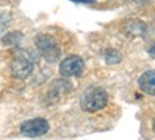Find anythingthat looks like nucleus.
<instances>
[{"instance_id": "f257e3e1", "label": "nucleus", "mask_w": 155, "mask_h": 140, "mask_svg": "<svg viewBox=\"0 0 155 140\" xmlns=\"http://www.w3.org/2000/svg\"><path fill=\"white\" fill-rule=\"evenodd\" d=\"M36 61L37 57L34 55V52L28 50H19L12 61V74L19 79L27 78L33 72Z\"/></svg>"}, {"instance_id": "f03ea898", "label": "nucleus", "mask_w": 155, "mask_h": 140, "mask_svg": "<svg viewBox=\"0 0 155 140\" xmlns=\"http://www.w3.org/2000/svg\"><path fill=\"white\" fill-rule=\"evenodd\" d=\"M108 95L101 88H88L80 98V106L85 112H97L107 106Z\"/></svg>"}, {"instance_id": "7ed1b4c3", "label": "nucleus", "mask_w": 155, "mask_h": 140, "mask_svg": "<svg viewBox=\"0 0 155 140\" xmlns=\"http://www.w3.org/2000/svg\"><path fill=\"white\" fill-rule=\"evenodd\" d=\"M36 47L38 52L50 62H54L60 58V47L57 45L56 40L47 34H40L36 37Z\"/></svg>"}, {"instance_id": "20e7f679", "label": "nucleus", "mask_w": 155, "mask_h": 140, "mask_svg": "<svg viewBox=\"0 0 155 140\" xmlns=\"http://www.w3.org/2000/svg\"><path fill=\"white\" fill-rule=\"evenodd\" d=\"M48 122L43 117H36V119H31V120L24 122L20 130L24 136L27 137H38V136L46 135L48 132Z\"/></svg>"}, {"instance_id": "39448f33", "label": "nucleus", "mask_w": 155, "mask_h": 140, "mask_svg": "<svg viewBox=\"0 0 155 140\" xmlns=\"http://www.w3.org/2000/svg\"><path fill=\"white\" fill-rule=\"evenodd\" d=\"M84 71V61L78 55L67 57L60 64V74L63 76H78Z\"/></svg>"}, {"instance_id": "423d86ee", "label": "nucleus", "mask_w": 155, "mask_h": 140, "mask_svg": "<svg viewBox=\"0 0 155 140\" xmlns=\"http://www.w3.org/2000/svg\"><path fill=\"white\" fill-rule=\"evenodd\" d=\"M138 85L142 89V92L148 93L151 96H155V70L144 72L138 81Z\"/></svg>"}, {"instance_id": "0eeeda50", "label": "nucleus", "mask_w": 155, "mask_h": 140, "mask_svg": "<svg viewBox=\"0 0 155 140\" xmlns=\"http://www.w3.org/2000/svg\"><path fill=\"white\" fill-rule=\"evenodd\" d=\"M71 89V84H68L67 81H54L53 85L50 86V93L53 95V98L57 99L61 93H66Z\"/></svg>"}, {"instance_id": "6e6552de", "label": "nucleus", "mask_w": 155, "mask_h": 140, "mask_svg": "<svg viewBox=\"0 0 155 140\" xmlns=\"http://www.w3.org/2000/svg\"><path fill=\"white\" fill-rule=\"evenodd\" d=\"M21 40H23V34L19 33V31H14V33L6 34L2 41H3L5 45H16V44H19Z\"/></svg>"}, {"instance_id": "1a4fd4ad", "label": "nucleus", "mask_w": 155, "mask_h": 140, "mask_svg": "<svg viewBox=\"0 0 155 140\" xmlns=\"http://www.w3.org/2000/svg\"><path fill=\"white\" fill-rule=\"evenodd\" d=\"M128 26H130V28H128L127 31L130 34H132V36H141V34H144L145 24L141 23V21H138V20H132V21L128 23Z\"/></svg>"}, {"instance_id": "9d476101", "label": "nucleus", "mask_w": 155, "mask_h": 140, "mask_svg": "<svg viewBox=\"0 0 155 140\" xmlns=\"http://www.w3.org/2000/svg\"><path fill=\"white\" fill-rule=\"evenodd\" d=\"M7 24H9V20L6 19V16H2V17H0V33L5 30Z\"/></svg>"}, {"instance_id": "9b49d317", "label": "nucleus", "mask_w": 155, "mask_h": 140, "mask_svg": "<svg viewBox=\"0 0 155 140\" xmlns=\"http://www.w3.org/2000/svg\"><path fill=\"white\" fill-rule=\"evenodd\" d=\"M148 54H150L151 57H152V58H155V44L152 47H151L150 50H148Z\"/></svg>"}, {"instance_id": "f8f14e48", "label": "nucleus", "mask_w": 155, "mask_h": 140, "mask_svg": "<svg viewBox=\"0 0 155 140\" xmlns=\"http://www.w3.org/2000/svg\"><path fill=\"white\" fill-rule=\"evenodd\" d=\"M73 2H77V3H94V0H73Z\"/></svg>"}, {"instance_id": "ddd939ff", "label": "nucleus", "mask_w": 155, "mask_h": 140, "mask_svg": "<svg viewBox=\"0 0 155 140\" xmlns=\"http://www.w3.org/2000/svg\"><path fill=\"white\" fill-rule=\"evenodd\" d=\"M152 127H154V132H155V120H154V125H152Z\"/></svg>"}]
</instances>
